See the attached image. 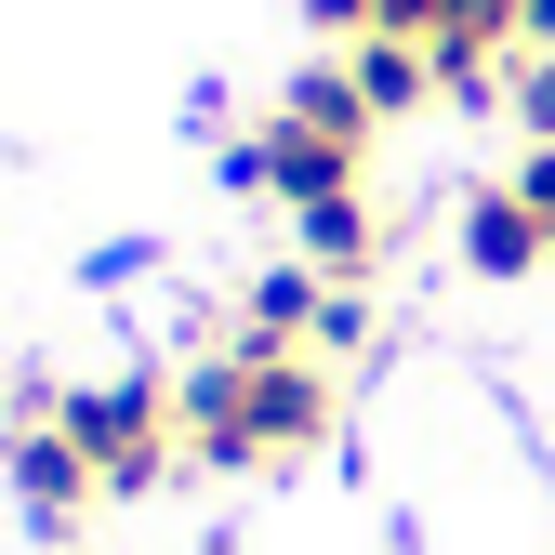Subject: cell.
<instances>
[{
	"mask_svg": "<svg viewBox=\"0 0 555 555\" xmlns=\"http://www.w3.org/2000/svg\"><path fill=\"white\" fill-rule=\"evenodd\" d=\"M66 424H80V450H93V476H106V503L159 490V476L185 463V397H172L159 371H132V384H66Z\"/></svg>",
	"mask_w": 555,
	"mask_h": 555,
	"instance_id": "3957f363",
	"label": "cell"
},
{
	"mask_svg": "<svg viewBox=\"0 0 555 555\" xmlns=\"http://www.w3.org/2000/svg\"><path fill=\"white\" fill-rule=\"evenodd\" d=\"M292 251L331 278V292H371V264H384V225H371V198H318V212H292Z\"/></svg>",
	"mask_w": 555,
	"mask_h": 555,
	"instance_id": "52a82bcc",
	"label": "cell"
},
{
	"mask_svg": "<svg viewBox=\"0 0 555 555\" xmlns=\"http://www.w3.org/2000/svg\"><path fill=\"white\" fill-rule=\"evenodd\" d=\"M503 185H516V198H529V212H542V238H555V146H529V159H516V172H503Z\"/></svg>",
	"mask_w": 555,
	"mask_h": 555,
	"instance_id": "8fae6325",
	"label": "cell"
},
{
	"mask_svg": "<svg viewBox=\"0 0 555 555\" xmlns=\"http://www.w3.org/2000/svg\"><path fill=\"white\" fill-rule=\"evenodd\" d=\"M358 344H371V292H331V318H318V344H305V358H331V371H344Z\"/></svg>",
	"mask_w": 555,
	"mask_h": 555,
	"instance_id": "30bf717a",
	"label": "cell"
},
{
	"mask_svg": "<svg viewBox=\"0 0 555 555\" xmlns=\"http://www.w3.org/2000/svg\"><path fill=\"white\" fill-rule=\"evenodd\" d=\"M305 27H318V40L344 53V40H371V0H305Z\"/></svg>",
	"mask_w": 555,
	"mask_h": 555,
	"instance_id": "7c38bea8",
	"label": "cell"
},
{
	"mask_svg": "<svg viewBox=\"0 0 555 555\" xmlns=\"http://www.w3.org/2000/svg\"><path fill=\"white\" fill-rule=\"evenodd\" d=\"M172 397H185V463L292 476L305 450H331V358H278V344L225 331V358H198Z\"/></svg>",
	"mask_w": 555,
	"mask_h": 555,
	"instance_id": "6da1fadb",
	"label": "cell"
},
{
	"mask_svg": "<svg viewBox=\"0 0 555 555\" xmlns=\"http://www.w3.org/2000/svg\"><path fill=\"white\" fill-rule=\"evenodd\" d=\"M344 80L371 93V119H410V106L437 93V53H424V40H384V27H371V40H344Z\"/></svg>",
	"mask_w": 555,
	"mask_h": 555,
	"instance_id": "ba28073f",
	"label": "cell"
},
{
	"mask_svg": "<svg viewBox=\"0 0 555 555\" xmlns=\"http://www.w3.org/2000/svg\"><path fill=\"white\" fill-rule=\"evenodd\" d=\"M371 93L344 80V53L331 66H305V80H278V106L225 146V172L251 185V198H278V212H318V198H358L371 185Z\"/></svg>",
	"mask_w": 555,
	"mask_h": 555,
	"instance_id": "7a4b0ae2",
	"label": "cell"
},
{
	"mask_svg": "<svg viewBox=\"0 0 555 555\" xmlns=\"http://www.w3.org/2000/svg\"><path fill=\"white\" fill-rule=\"evenodd\" d=\"M463 264L476 278H529V264H555V238H542V212H529L516 185H476L463 198Z\"/></svg>",
	"mask_w": 555,
	"mask_h": 555,
	"instance_id": "8992f818",
	"label": "cell"
},
{
	"mask_svg": "<svg viewBox=\"0 0 555 555\" xmlns=\"http://www.w3.org/2000/svg\"><path fill=\"white\" fill-rule=\"evenodd\" d=\"M0 463H14V503H27V529H40V542H80V516L106 503V476H93L80 424H66V384H14Z\"/></svg>",
	"mask_w": 555,
	"mask_h": 555,
	"instance_id": "277c9868",
	"label": "cell"
},
{
	"mask_svg": "<svg viewBox=\"0 0 555 555\" xmlns=\"http://www.w3.org/2000/svg\"><path fill=\"white\" fill-rule=\"evenodd\" d=\"M503 106H516L529 146H555V53H516V66H503Z\"/></svg>",
	"mask_w": 555,
	"mask_h": 555,
	"instance_id": "9c48e42d",
	"label": "cell"
},
{
	"mask_svg": "<svg viewBox=\"0 0 555 555\" xmlns=\"http://www.w3.org/2000/svg\"><path fill=\"white\" fill-rule=\"evenodd\" d=\"M318 318H331V278H318L305 251H278V264H251V278H238V344H278V358H305Z\"/></svg>",
	"mask_w": 555,
	"mask_h": 555,
	"instance_id": "5b68a950",
	"label": "cell"
},
{
	"mask_svg": "<svg viewBox=\"0 0 555 555\" xmlns=\"http://www.w3.org/2000/svg\"><path fill=\"white\" fill-rule=\"evenodd\" d=\"M529 53H555V0H529Z\"/></svg>",
	"mask_w": 555,
	"mask_h": 555,
	"instance_id": "4fadbf2b",
	"label": "cell"
}]
</instances>
